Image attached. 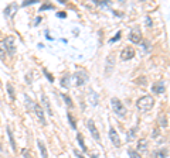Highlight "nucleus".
I'll return each mask as SVG.
<instances>
[{"label": "nucleus", "mask_w": 170, "mask_h": 158, "mask_svg": "<svg viewBox=\"0 0 170 158\" xmlns=\"http://www.w3.org/2000/svg\"><path fill=\"white\" fill-rule=\"evenodd\" d=\"M7 134H9V140H10V144H12V150L13 151H17V147H16V141H14V136H13V131L10 127H7Z\"/></svg>", "instance_id": "nucleus-16"}, {"label": "nucleus", "mask_w": 170, "mask_h": 158, "mask_svg": "<svg viewBox=\"0 0 170 158\" xmlns=\"http://www.w3.org/2000/svg\"><path fill=\"white\" fill-rule=\"evenodd\" d=\"M153 136H159V130H155V131H153Z\"/></svg>", "instance_id": "nucleus-42"}, {"label": "nucleus", "mask_w": 170, "mask_h": 158, "mask_svg": "<svg viewBox=\"0 0 170 158\" xmlns=\"http://www.w3.org/2000/svg\"><path fill=\"white\" fill-rule=\"evenodd\" d=\"M70 79H71V76H70V74H65L64 75V78H61V86L62 88H65V89H68L70 88Z\"/></svg>", "instance_id": "nucleus-19"}, {"label": "nucleus", "mask_w": 170, "mask_h": 158, "mask_svg": "<svg viewBox=\"0 0 170 158\" xmlns=\"http://www.w3.org/2000/svg\"><path fill=\"white\" fill-rule=\"evenodd\" d=\"M129 41L133 43V44H139V43L142 41V32L139 31L137 28L132 30V31L129 32Z\"/></svg>", "instance_id": "nucleus-10"}, {"label": "nucleus", "mask_w": 170, "mask_h": 158, "mask_svg": "<svg viewBox=\"0 0 170 158\" xmlns=\"http://www.w3.org/2000/svg\"><path fill=\"white\" fill-rule=\"evenodd\" d=\"M4 41V45H6V50L7 52L10 54V55H14V52H16V47H14V38L12 35H9L6 40H3Z\"/></svg>", "instance_id": "nucleus-8"}, {"label": "nucleus", "mask_w": 170, "mask_h": 158, "mask_svg": "<svg viewBox=\"0 0 170 158\" xmlns=\"http://www.w3.org/2000/svg\"><path fill=\"white\" fill-rule=\"evenodd\" d=\"M98 100H99V97H98V95H97V92L89 90V102H91L92 106H97V105H98Z\"/></svg>", "instance_id": "nucleus-17"}, {"label": "nucleus", "mask_w": 170, "mask_h": 158, "mask_svg": "<svg viewBox=\"0 0 170 158\" xmlns=\"http://www.w3.org/2000/svg\"><path fill=\"white\" fill-rule=\"evenodd\" d=\"M34 3H37V0H28V1H23V4H21V6H23V7L31 6V4H34Z\"/></svg>", "instance_id": "nucleus-32"}, {"label": "nucleus", "mask_w": 170, "mask_h": 158, "mask_svg": "<svg viewBox=\"0 0 170 158\" xmlns=\"http://www.w3.org/2000/svg\"><path fill=\"white\" fill-rule=\"evenodd\" d=\"M74 155H77V157H78V158H85L84 155H82V154H81V152H79V151H77V150H74Z\"/></svg>", "instance_id": "nucleus-38"}, {"label": "nucleus", "mask_w": 170, "mask_h": 158, "mask_svg": "<svg viewBox=\"0 0 170 158\" xmlns=\"http://www.w3.org/2000/svg\"><path fill=\"white\" fill-rule=\"evenodd\" d=\"M41 21V16H37L36 19H34V23H33V25H39V23Z\"/></svg>", "instance_id": "nucleus-36"}, {"label": "nucleus", "mask_w": 170, "mask_h": 158, "mask_svg": "<svg viewBox=\"0 0 170 158\" xmlns=\"http://www.w3.org/2000/svg\"><path fill=\"white\" fill-rule=\"evenodd\" d=\"M57 17H62V19H65V17H67V13H64V12L57 13Z\"/></svg>", "instance_id": "nucleus-37"}, {"label": "nucleus", "mask_w": 170, "mask_h": 158, "mask_svg": "<svg viewBox=\"0 0 170 158\" xmlns=\"http://www.w3.org/2000/svg\"><path fill=\"white\" fill-rule=\"evenodd\" d=\"M41 102H43V106L46 107L48 116H52V109H51V106H50V100H48V97H47L46 93L41 95Z\"/></svg>", "instance_id": "nucleus-13"}, {"label": "nucleus", "mask_w": 170, "mask_h": 158, "mask_svg": "<svg viewBox=\"0 0 170 158\" xmlns=\"http://www.w3.org/2000/svg\"><path fill=\"white\" fill-rule=\"evenodd\" d=\"M91 158H98V154H95V152H91Z\"/></svg>", "instance_id": "nucleus-41"}, {"label": "nucleus", "mask_w": 170, "mask_h": 158, "mask_svg": "<svg viewBox=\"0 0 170 158\" xmlns=\"http://www.w3.org/2000/svg\"><path fill=\"white\" fill-rule=\"evenodd\" d=\"M44 10H54V4H51V3H44L43 6L40 7V13L44 12Z\"/></svg>", "instance_id": "nucleus-29"}, {"label": "nucleus", "mask_w": 170, "mask_h": 158, "mask_svg": "<svg viewBox=\"0 0 170 158\" xmlns=\"http://www.w3.org/2000/svg\"><path fill=\"white\" fill-rule=\"evenodd\" d=\"M13 9H17V4H16V3H10V4L4 9V16H6V17H13V14H12V10H13Z\"/></svg>", "instance_id": "nucleus-18"}, {"label": "nucleus", "mask_w": 170, "mask_h": 158, "mask_svg": "<svg viewBox=\"0 0 170 158\" xmlns=\"http://www.w3.org/2000/svg\"><path fill=\"white\" fill-rule=\"evenodd\" d=\"M26 79H27V81H26L27 83H31V82H33V81H31V75H26Z\"/></svg>", "instance_id": "nucleus-40"}, {"label": "nucleus", "mask_w": 170, "mask_h": 158, "mask_svg": "<svg viewBox=\"0 0 170 158\" xmlns=\"http://www.w3.org/2000/svg\"><path fill=\"white\" fill-rule=\"evenodd\" d=\"M121 35H122V32L118 31L116 34H115V37H112L111 40H109V43H111V44H113V43H116L118 40H121Z\"/></svg>", "instance_id": "nucleus-30"}, {"label": "nucleus", "mask_w": 170, "mask_h": 158, "mask_svg": "<svg viewBox=\"0 0 170 158\" xmlns=\"http://www.w3.org/2000/svg\"><path fill=\"white\" fill-rule=\"evenodd\" d=\"M136 83H142V85H145V83H146V78H145V76H142V78L136 79Z\"/></svg>", "instance_id": "nucleus-35"}, {"label": "nucleus", "mask_w": 170, "mask_h": 158, "mask_svg": "<svg viewBox=\"0 0 170 158\" xmlns=\"http://www.w3.org/2000/svg\"><path fill=\"white\" fill-rule=\"evenodd\" d=\"M109 140L112 141V144L115 147H121V140H119V134L116 133V130L111 127L109 128Z\"/></svg>", "instance_id": "nucleus-11"}, {"label": "nucleus", "mask_w": 170, "mask_h": 158, "mask_svg": "<svg viewBox=\"0 0 170 158\" xmlns=\"http://www.w3.org/2000/svg\"><path fill=\"white\" fill-rule=\"evenodd\" d=\"M169 157V150L167 148H159L156 151H153L152 158H167Z\"/></svg>", "instance_id": "nucleus-12"}, {"label": "nucleus", "mask_w": 170, "mask_h": 158, "mask_svg": "<svg viewBox=\"0 0 170 158\" xmlns=\"http://www.w3.org/2000/svg\"><path fill=\"white\" fill-rule=\"evenodd\" d=\"M67 117H68V121H70V124L74 130H77V120L74 119V116H72L71 112H67Z\"/></svg>", "instance_id": "nucleus-23"}, {"label": "nucleus", "mask_w": 170, "mask_h": 158, "mask_svg": "<svg viewBox=\"0 0 170 158\" xmlns=\"http://www.w3.org/2000/svg\"><path fill=\"white\" fill-rule=\"evenodd\" d=\"M0 150H3V146H1V143H0Z\"/></svg>", "instance_id": "nucleus-43"}, {"label": "nucleus", "mask_w": 170, "mask_h": 158, "mask_svg": "<svg viewBox=\"0 0 170 158\" xmlns=\"http://www.w3.org/2000/svg\"><path fill=\"white\" fill-rule=\"evenodd\" d=\"M61 97L64 99V102L67 103V106H68L70 109L74 107V103H72V99H71V97H70L68 95H65V93H61Z\"/></svg>", "instance_id": "nucleus-24"}, {"label": "nucleus", "mask_w": 170, "mask_h": 158, "mask_svg": "<svg viewBox=\"0 0 170 158\" xmlns=\"http://www.w3.org/2000/svg\"><path fill=\"white\" fill-rule=\"evenodd\" d=\"M111 105L115 114H118L119 117H125L126 116V107L124 106V103L119 100L118 97H112L111 99Z\"/></svg>", "instance_id": "nucleus-2"}, {"label": "nucleus", "mask_w": 170, "mask_h": 158, "mask_svg": "<svg viewBox=\"0 0 170 158\" xmlns=\"http://www.w3.org/2000/svg\"><path fill=\"white\" fill-rule=\"evenodd\" d=\"M7 55V50H6V45H4V41H0V59L3 61Z\"/></svg>", "instance_id": "nucleus-21"}, {"label": "nucleus", "mask_w": 170, "mask_h": 158, "mask_svg": "<svg viewBox=\"0 0 170 158\" xmlns=\"http://www.w3.org/2000/svg\"><path fill=\"white\" fill-rule=\"evenodd\" d=\"M153 106H155V99H153V96H150V95L142 96V97L137 99V102H136L137 110L142 112V113H146V112L152 110Z\"/></svg>", "instance_id": "nucleus-1"}, {"label": "nucleus", "mask_w": 170, "mask_h": 158, "mask_svg": "<svg viewBox=\"0 0 170 158\" xmlns=\"http://www.w3.org/2000/svg\"><path fill=\"white\" fill-rule=\"evenodd\" d=\"M24 102H26V107L28 109V110H31V109L34 107V102L31 97H28V96H24Z\"/></svg>", "instance_id": "nucleus-26"}, {"label": "nucleus", "mask_w": 170, "mask_h": 158, "mask_svg": "<svg viewBox=\"0 0 170 158\" xmlns=\"http://www.w3.org/2000/svg\"><path fill=\"white\" fill-rule=\"evenodd\" d=\"M115 68V55L113 54H109L108 58H106V61H105V75H111L112 71Z\"/></svg>", "instance_id": "nucleus-5"}, {"label": "nucleus", "mask_w": 170, "mask_h": 158, "mask_svg": "<svg viewBox=\"0 0 170 158\" xmlns=\"http://www.w3.org/2000/svg\"><path fill=\"white\" fill-rule=\"evenodd\" d=\"M37 146H39V148H40L41 157H43V158H48V152H47V147H46V144H44V141L39 140V141H37Z\"/></svg>", "instance_id": "nucleus-15"}, {"label": "nucleus", "mask_w": 170, "mask_h": 158, "mask_svg": "<svg viewBox=\"0 0 170 158\" xmlns=\"http://www.w3.org/2000/svg\"><path fill=\"white\" fill-rule=\"evenodd\" d=\"M146 148H147V140L140 139L137 141V150H146Z\"/></svg>", "instance_id": "nucleus-25"}, {"label": "nucleus", "mask_w": 170, "mask_h": 158, "mask_svg": "<svg viewBox=\"0 0 170 158\" xmlns=\"http://www.w3.org/2000/svg\"><path fill=\"white\" fill-rule=\"evenodd\" d=\"M77 141H78V144H79V147H81L82 152H86V147H85V143H84V137H82V134L81 133L77 134Z\"/></svg>", "instance_id": "nucleus-20"}, {"label": "nucleus", "mask_w": 170, "mask_h": 158, "mask_svg": "<svg viewBox=\"0 0 170 158\" xmlns=\"http://www.w3.org/2000/svg\"><path fill=\"white\" fill-rule=\"evenodd\" d=\"M136 131H137V127H133V128H131V130L128 131V134H126V141H132V140L135 139Z\"/></svg>", "instance_id": "nucleus-22"}, {"label": "nucleus", "mask_w": 170, "mask_h": 158, "mask_svg": "<svg viewBox=\"0 0 170 158\" xmlns=\"http://www.w3.org/2000/svg\"><path fill=\"white\" fill-rule=\"evenodd\" d=\"M128 155H129V158H142L136 150H131V148L128 150Z\"/></svg>", "instance_id": "nucleus-28"}, {"label": "nucleus", "mask_w": 170, "mask_h": 158, "mask_svg": "<svg viewBox=\"0 0 170 158\" xmlns=\"http://www.w3.org/2000/svg\"><path fill=\"white\" fill-rule=\"evenodd\" d=\"M88 130H89V133H91V136L94 137V140H97V141H101V137H99V131L97 130V126H95V121L92 120V119H89L88 120Z\"/></svg>", "instance_id": "nucleus-6"}, {"label": "nucleus", "mask_w": 170, "mask_h": 158, "mask_svg": "<svg viewBox=\"0 0 170 158\" xmlns=\"http://www.w3.org/2000/svg\"><path fill=\"white\" fill-rule=\"evenodd\" d=\"M146 25H147V27H152V19L150 17H146Z\"/></svg>", "instance_id": "nucleus-39"}, {"label": "nucleus", "mask_w": 170, "mask_h": 158, "mask_svg": "<svg viewBox=\"0 0 170 158\" xmlns=\"http://www.w3.org/2000/svg\"><path fill=\"white\" fill-rule=\"evenodd\" d=\"M6 89H7V95H9V97H10V100L14 102L16 100V90H14V86L10 82H7Z\"/></svg>", "instance_id": "nucleus-14"}, {"label": "nucleus", "mask_w": 170, "mask_h": 158, "mask_svg": "<svg viewBox=\"0 0 170 158\" xmlns=\"http://www.w3.org/2000/svg\"><path fill=\"white\" fill-rule=\"evenodd\" d=\"M133 57H135V50L132 47H125L122 52H121V59L122 61H129Z\"/></svg>", "instance_id": "nucleus-7"}, {"label": "nucleus", "mask_w": 170, "mask_h": 158, "mask_svg": "<svg viewBox=\"0 0 170 158\" xmlns=\"http://www.w3.org/2000/svg\"><path fill=\"white\" fill-rule=\"evenodd\" d=\"M33 110H34V113H36V116H37V119L40 120V123H41V126H47L46 114H44V110L41 107V105L40 103H34Z\"/></svg>", "instance_id": "nucleus-4"}, {"label": "nucleus", "mask_w": 170, "mask_h": 158, "mask_svg": "<svg viewBox=\"0 0 170 158\" xmlns=\"http://www.w3.org/2000/svg\"><path fill=\"white\" fill-rule=\"evenodd\" d=\"M72 79H74V83H75L77 86H82V85H85L86 81L89 79V75H88V72L79 69V71H75V72H74Z\"/></svg>", "instance_id": "nucleus-3"}, {"label": "nucleus", "mask_w": 170, "mask_h": 158, "mask_svg": "<svg viewBox=\"0 0 170 158\" xmlns=\"http://www.w3.org/2000/svg\"><path fill=\"white\" fill-rule=\"evenodd\" d=\"M97 6H109V1H94Z\"/></svg>", "instance_id": "nucleus-34"}, {"label": "nucleus", "mask_w": 170, "mask_h": 158, "mask_svg": "<svg viewBox=\"0 0 170 158\" xmlns=\"http://www.w3.org/2000/svg\"><path fill=\"white\" fill-rule=\"evenodd\" d=\"M21 154H23V157H24V158H31V154H30V151H27L26 148L21 151Z\"/></svg>", "instance_id": "nucleus-33"}, {"label": "nucleus", "mask_w": 170, "mask_h": 158, "mask_svg": "<svg viewBox=\"0 0 170 158\" xmlns=\"http://www.w3.org/2000/svg\"><path fill=\"white\" fill-rule=\"evenodd\" d=\"M44 75H46L47 76V79H48V81H50V82H54V76H52L51 75V74H50V72H48V71H47V69H44Z\"/></svg>", "instance_id": "nucleus-31"}, {"label": "nucleus", "mask_w": 170, "mask_h": 158, "mask_svg": "<svg viewBox=\"0 0 170 158\" xmlns=\"http://www.w3.org/2000/svg\"><path fill=\"white\" fill-rule=\"evenodd\" d=\"M152 92L153 93H164L166 92V83L163 82V81H157V82H155L153 85H152Z\"/></svg>", "instance_id": "nucleus-9"}, {"label": "nucleus", "mask_w": 170, "mask_h": 158, "mask_svg": "<svg viewBox=\"0 0 170 158\" xmlns=\"http://www.w3.org/2000/svg\"><path fill=\"white\" fill-rule=\"evenodd\" d=\"M159 124H160V127H167V126H169V121H167V117H166L164 114H162V116L159 117Z\"/></svg>", "instance_id": "nucleus-27"}]
</instances>
